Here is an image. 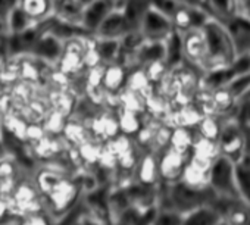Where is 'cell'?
<instances>
[{
    "instance_id": "1",
    "label": "cell",
    "mask_w": 250,
    "mask_h": 225,
    "mask_svg": "<svg viewBox=\"0 0 250 225\" xmlns=\"http://www.w3.org/2000/svg\"><path fill=\"white\" fill-rule=\"evenodd\" d=\"M206 41V62L208 71L227 68L235 58V49L227 24L209 17L200 27Z\"/></svg>"
},
{
    "instance_id": "2",
    "label": "cell",
    "mask_w": 250,
    "mask_h": 225,
    "mask_svg": "<svg viewBox=\"0 0 250 225\" xmlns=\"http://www.w3.org/2000/svg\"><path fill=\"white\" fill-rule=\"evenodd\" d=\"M235 166L237 162L225 155H218L213 159L209 169V187L219 199L243 202L237 185Z\"/></svg>"
},
{
    "instance_id": "3",
    "label": "cell",
    "mask_w": 250,
    "mask_h": 225,
    "mask_svg": "<svg viewBox=\"0 0 250 225\" xmlns=\"http://www.w3.org/2000/svg\"><path fill=\"white\" fill-rule=\"evenodd\" d=\"M80 193L81 185L71 175L65 177L47 196H44L46 212L53 218V221L63 218L77 205Z\"/></svg>"
},
{
    "instance_id": "4",
    "label": "cell",
    "mask_w": 250,
    "mask_h": 225,
    "mask_svg": "<svg viewBox=\"0 0 250 225\" xmlns=\"http://www.w3.org/2000/svg\"><path fill=\"white\" fill-rule=\"evenodd\" d=\"M9 199L12 205V212L18 218L46 210L44 197L31 177H21Z\"/></svg>"
},
{
    "instance_id": "5",
    "label": "cell",
    "mask_w": 250,
    "mask_h": 225,
    "mask_svg": "<svg viewBox=\"0 0 250 225\" xmlns=\"http://www.w3.org/2000/svg\"><path fill=\"white\" fill-rule=\"evenodd\" d=\"M246 128L237 121L225 123L221 128V134L218 139V146L221 155L231 158L232 161L238 162L244 155L250 153L247 147V136Z\"/></svg>"
},
{
    "instance_id": "6",
    "label": "cell",
    "mask_w": 250,
    "mask_h": 225,
    "mask_svg": "<svg viewBox=\"0 0 250 225\" xmlns=\"http://www.w3.org/2000/svg\"><path fill=\"white\" fill-rule=\"evenodd\" d=\"M87 47V40L80 37H72L63 41L61 56L58 58L55 66L71 78L81 74L85 69L84 52Z\"/></svg>"
},
{
    "instance_id": "7",
    "label": "cell",
    "mask_w": 250,
    "mask_h": 225,
    "mask_svg": "<svg viewBox=\"0 0 250 225\" xmlns=\"http://www.w3.org/2000/svg\"><path fill=\"white\" fill-rule=\"evenodd\" d=\"M139 30L147 40H167L175 30V27L169 15L153 6H149Z\"/></svg>"
},
{
    "instance_id": "8",
    "label": "cell",
    "mask_w": 250,
    "mask_h": 225,
    "mask_svg": "<svg viewBox=\"0 0 250 225\" xmlns=\"http://www.w3.org/2000/svg\"><path fill=\"white\" fill-rule=\"evenodd\" d=\"M28 147H30V155L36 161L49 164V162H53L55 159L66 155L69 144L65 142V139L62 136L46 134L42 140H39L33 144H28Z\"/></svg>"
},
{
    "instance_id": "9",
    "label": "cell",
    "mask_w": 250,
    "mask_h": 225,
    "mask_svg": "<svg viewBox=\"0 0 250 225\" xmlns=\"http://www.w3.org/2000/svg\"><path fill=\"white\" fill-rule=\"evenodd\" d=\"M188 159L187 155L168 147L161 153V158L158 159V168H159V177L164 183H175L180 181L184 172V168L187 165Z\"/></svg>"
},
{
    "instance_id": "10",
    "label": "cell",
    "mask_w": 250,
    "mask_h": 225,
    "mask_svg": "<svg viewBox=\"0 0 250 225\" xmlns=\"http://www.w3.org/2000/svg\"><path fill=\"white\" fill-rule=\"evenodd\" d=\"M183 53L184 59L194 65L205 68L206 62V41L200 27H193L183 34Z\"/></svg>"
},
{
    "instance_id": "11",
    "label": "cell",
    "mask_w": 250,
    "mask_h": 225,
    "mask_svg": "<svg viewBox=\"0 0 250 225\" xmlns=\"http://www.w3.org/2000/svg\"><path fill=\"white\" fill-rule=\"evenodd\" d=\"M113 9H116L115 0H88L87 3H84L83 8L81 25L87 31L96 33L100 24Z\"/></svg>"
},
{
    "instance_id": "12",
    "label": "cell",
    "mask_w": 250,
    "mask_h": 225,
    "mask_svg": "<svg viewBox=\"0 0 250 225\" xmlns=\"http://www.w3.org/2000/svg\"><path fill=\"white\" fill-rule=\"evenodd\" d=\"M68 171L61 168V166H56V165H52L50 162L49 164H43L40 165L36 172L31 175V178L34 180L37 188L40 190V193L44 196H47L65 177H68Z\"/></svg>"
},
{
    "instance_id": "13",
    "label": "cell",
    "mask_w": 250,
    "mask_h": 225,
    "mask_svg": "<svg viewBox=\"0 0 250 225\" xmlns=\"http://www.w3.org/2000/svg\"><path fill=\"white\" fill-rule=\"evenodd\" d=\"M91 136L99 140V142H107L115 139L119 131V123L118 117L109 115V114H102V115H94L88 123H87Z\"/></svg>"
},
{
    "instance_id": "14",
    "label": "cell",
    "mask_w": 250,
    "mask_h": 225,
    "mask_svg": "<svg viewBox=\"0 0 250 225\" xmlns=\"http://www.w3.org/2000/svg\"><path fill=\"white\" fill-rule=\"evenodd\" d=\"M130 25L125 20L122 9H113L106 20L100 24L97 31L94 33L97 39H121L124 34L130 31Z\"/></svg>"
},
{
    "instance_id": "15",
    "label": "cell",
    "mask_w": 250,
    "mask_h": 225,
    "mask_svg": "<svg viewBox=\"0 0 250 225\" xmlns=\"http://www.w3.org/2000/svg\"><path fill=\"white\" fill-rule=\"evenodd\" d=\"M47 100L50 103V107L63 114L66 118H71L78 106V99L69 88H55L49 87L46 90Z\"/></svg>"
},
{
    "instance_id": "16",
    "label": "cell",
    "mask_w": 250,
    "mask_h": 225,
    "mask_svg": "<svg viewBox=\"0 0 250 225\" xmlns=\"http://www.w3.org/2000/svg\"><path fill=\"white\" fill-rule=\"evenodd\" d=\"M167 40H147L142 43V46L133 53L134 61L142 66H146L152 62H165L167 61Z\"/></svg>"
},
{
    "instance_id": "17",
    "label": "cell",
    "mask_w": 250,
    "mask_h": 225,
    "mask_svg": "<svg viewBox=\"0 0 250 225\" xmlns=\"http://www.w3.org/2000/svg\"><path fill=\"white\" fill-rule=\"evenodd\" d=\"M18 9L28 21L39 22L55 12V0H18Z\"/></svg>"
},
{
    "instance_id": "18",
    "label": "cell",
    "mask_w": 250,
    "mask_h": 225,
    "mask_svg": "<svg viewBox=\"0 0 250 225\" xmlns=\"http://www.w3.org/2000/svg\"><path fill=\"white\" fill-rule=\"evenodd\" d=\"M47 72H44L43 65L39 59L33 56H20V81H25L36 87H43V81Z\"/></svg>"
},
{
    "instance_id": "19",
    "label": "cell",
    "mask_w": 250,
    "mask_h": 225,
    "mask_svg": "<svg viewBox=\"0 0 250 225\" xmlns=\"http://www.w3.org/2000/svg\"><path fill=\"white\" fill-rule=\"evenodd\" d=\"M221 219L222 215L213 205H205L183 213L181 225H216Z\"/></svg>"
},
{
    "instance_id": "20",
    "label": "cell",
    "mask_w": 250,
    "mask_h": 225,
    "mask_svg": "<svg viewBox=\"0 0 250 225\" xmlns=\"http://www.w3.org/2000/svg\"><path fill=\"white\" fill-rule=\"evenodd\" d=\"M28 121L24 115H21L20 112H14L0 120V128L3 130V133L9 134L14 140L25 144L27 143V128H28Z\"/></svg>"
},
{
    "instance_id": "21",
    "label": "cell",
    "mask_w": 250,
    "mask_h": 225,
    "mask_svg": "<svg viewBox=\"0 0 250 225\" xmlns=\"http://www.w3.org/2000/svg\"><path fill=\"white\" fill-rule=\"evenodd\" d=\"M62 137L69 144V147H78L80 144H83L84 142H87L93 136L90 133V128H88L87 123H84L80 118L71 117L68 120L66 125H65Z\"/></svg>"
},
{
    "instance_id": "22",
    "label": "cell",
    "mask_w": 250,
    "mask_h": 225,
    "mask_svg": "<svg viewBox=\"0 0 250 225\" xmlns=\"http://www.w3.org/2000/svg\"><path fill=\"white\" fill-rule=\"evenodd\" d=\"M127 72L125 68L115 62V63H107L104 65V75H103V88L109 94H118L124 84L127 82Z\"/></svg>"
},
{
    "instance_id": "23",
    "label": "cell",
    "mask_w": 250,
    "mask_h": 225,
    "mask_svg": "<svg viewBox=\"0 0 250 225\" xmlns=\"http://www.w3.org/2000/svg\"><path fill=\"white\" fill-rule=\"evenodd\" d=\"M137 172V181L143 185H155L158 183L159 177V168H158V159L153 153H147L143 158H140L139 165L136 168Z\"/></svg>"
},
{
    "instance_id": "24",
    "label": "cell",
    "mask_w": 250,
    "mask_h": 225,
    "mask_svg": "<svg viewBox=\"0 0 250 225\" xmlns=\"http://www.w3.org/2000/svg\"><path fill=\"white\" fill-rule=\"evenodd\" d=\"M209 11V17L229 22L237 15V0H202Z\"/></svg>"
},
{
    "instance_id": "25",
    "label": "cell",
    "mask_w": 250,
    "mask_h": 225,
    "mask_svg": "<svg viewBox=\"0 0 250 225\" xmlns=\"http://www.w3.org/2000/svg\"><path fill=\"white\" fill-rule=\"evenodd\" d=\"M203 117H205V114L202 112V109L194 107L191 104H186V106H180L178 110H174L169 118L175 127L191 128V127L199 125V123L202 121Z\"/></svg>"
},
{
    "instance_id": "26",
    "label": "cell",
    "mask_w": 250,
    "mask_h": 225,
    "mask_svg": "<svg viewBox=\"0 0 250 225\" xmlns=\"http://www.w3.org/2000/svg\"><path fill=\"white\" fill-rule=\"evenodd\" d=\"M181 181L194 188H208L209 187V171H206L188 161L184 168Z\"/></svg>"
},
{
    "instance_id": "27",
    "label": "cell",
    "mask_w": 250,
    "mask_h": 225,
    "mask_svg": "<svg viewBox=\"0 0 250 225\" xmlns=\"http://www.w3.org/2000/svg\"><path fill=\"white\" fill-rule=\"evenodd\" d=\"M118 123H119L121 134L130 136V137L137 136V133L143 128L137 112L124 109V107H121L119 112H118Z\"/></svg>"
},
{
    "instance_id": "28",
    "label": "cell",
    "mask_w": 250,
    "mask_h": 225,
    "mask_svg": "<svg viewBox=\"0 0 250 225\" xmlns=\"http://www.w3.org/2000/svg\"><path fill=\"white\" fill-rule=\"evenodd\" d=\"M96 46L104 65L118 62L121 52H124L121 39H97Z\"/></svg>"
},
{
    "instance_id": "29",
    "label": "cell",
    "mask_w": 250,
    "mask_h": 225,
    "mask_svg": "<svg viewBox=\"0 0 250 225\" xmlns=\"http://www.w3.org/2000/svg\"><path fill=\"white\" fill-rule=\"evenodd\" d=\"M127 88L128 90H133L136 93H140L145 99L147 96H150L153 93L152 90V81L149 80L147 74H146V69L142 66V68H137L136 71H133L128 77H127Z\"/></svg>"
},
{
    "instance_id": "30",
    "label": "cell",
    "mask_w": 250,
    "mask_h": 225,
    "mask_svg": "<svg viewBox=\"0 0 250 225\" xmlns=\"http://www.w3.org/2000/svg\"><path fill=\"white\" fill-rule=\"evenodd\" d=\"M212 100L216 109V115L218 114H225V112H229L238 102L235 100V97L232 96V93L225 87H215L212 90Z\"/></svg>"
},
{
    "instance_id": "31",
    "label": "cell",
    "mask_w": 250,
    "mask_h": 225,
    "mask_svg": "<svg viewBox=\"0 0 250 225\" xmlns=\"http://www.w3.org/2000/svg\"><path fill=\"white\" fill-rule=\"evenodd\" d=\"M193 143H194V139H193L188 128H186V127H174L169 147H172V149H175V150H178V152H181L184 155H188V152H191Z\"/></svg>"
},
{
    "instance_id": "32",
    "label": "cell",
    "mask_w": 250,
    "mask_h": 225,
    "mask_svg": "<svg viewBox=\"0 0 250 225\" xmlns=\"http://www.w3.org/2000/svg\"><path fill=\"white\" fill-rule=\"evenodd\" d=\"M77 149L80 153V159L84 165H97L103 146L100 144L99 140L91 137L87 142H84L83 144H80Z\"/></svg>"
},
{
    "instance_id": "33",
    "label": "cell",
    "mask_w": 250,
    "mask_h": 225,
    "mask_svg": "<svg viewBox=\"0 0 250 225\" xmlns=\"http://www.w3.org/2000/svg\"><path fill=\"white\" fill-rule=\"evenodd\" d=\"M68 120L69 118H66L63 114H61V112H58L55 109H50V112L46 115V118L43 120L42 124H43L47 134H50V136H62Z\"/></svg>"
},
{
    "instance_id": "34",
    "label": "cell",
    "mask_w": 250,
    "mask_h": 225,
    "mask_svg": "<svg viewBox=\"0 0 250 225\" xmlns=\"http://www.w3.org/2000/svg\"><path fill=\"white\" fill-rule=\"evenodd\" d=\"M20 81V56H11L6 59L3 72L0 75V87L9 88Z\"/></svg>"
},
{
    "instance_id": "35",
    "label": "cell",
    "mask_w": 250,
    "mask_h": 225,
    "mask_svg": "<svg viewBox=\"0 0 250 225\" xmlns=\"http://www.w3.org/2000/svg\"><path fill=\"white\" fill-rule=\"evenodd\" d=\"M172 21H174V27L175 30H183V31H187L194 25V14H193V9H190L187 5H180L178 9L174 12L172 15Z\"/></svg>"
},
{
    "instance_id": "36",
    "label": "cell",
    "mask_w": 250,
    "mask_h": 225,
    "mask_svg": "<svg viewBox=\"0 0 250 225\" xmlns=\"http://www.w3.org/2000/svg\"><path fill=\"white\" fill-rule=\"evenodd\" d=\"M197 127H199V133H200L202 137L218 142L222 125L219 124V121L216 120L215 115H205Z\"/></svg>"
},
{
    "instance_id": "37",
    "label": "cell",
    "mask_w": 250,
    "mask_h": 225,
    "mask_svg": "<svg viewBox=\"0 0 250 225\" xmlns=\"http://www.w3.org/2000/svg\"><path fill=\"white\" fill-rule=\"evenodd\" d=\"M191 153H199V155H203V156H208V158H212V159H215L218 155H221L218 142L202 137V136L194 139Z\"/></svg>"
},
{
    "instance_id": "38",
    "label": "cell",
    "mask_w": 250,
    "mask_h": 225,
    "mask_svg": "<svg viewBox=\"0 0 250 225\" xmlns=\"http://www.w3.org/2000/svg\"><path fill=\"white\" fill-rule=\"evenodd\" d=\"M20 177H21V168L18 161L9 155L0 156V181L9 178H20Z\"/></svg>"
},
{
    "instance_id": "39",
    "label": "cell",
    "mask_w": 250,
    "mask_h": 225,
    "mask_svg": "<svg viewBox=\"0 0 250 225\" xmlns=\"http://www.w3.org/2000/svg\"><path fill=\"white\" fill-rule=\"evenodd\" d=\"M225 87L232 93V96L235 97V100L240 102L250 91V74H246V75H240V77L232 78L231 81H228L225 84Z\"/></svg>"
},
{
    "instance_id": "40",
    "label": "cell",
    "mask_w": 250,
    "mask_h": 225,
    "mask_svg": "<svg viewBox=\"0 0 250 225\" xmlns=\"http://www.w3.org/2000/svg\"><path fill=\"white\" fill-rule=\"evenodd\" d=\"M183 213L171 209H158L153 215L150 225H181Z\"/></svg>"
},
{
    "instance_id": "41",
    "label": "cell",
    "mask_w": 250,
    "mask_h": 225,
    "mask_svg": "<svg viewBox=\"0 0 250 225\" xmlns=\"http://www.w3.org/2000/svg\"><path fill=\"white\" fill-rule=\"evenodd\" d=\"M14 112H20L15 97L12 96L9 88L0 87V120L9 114H14Z\"/></svg>"
},
{
    "instance_id": "42",
    "label": "cell",
    "mask_w": 250,
    "mask_h": 225,
    "mask_svg": "<svg viewBox=\"0 0 250 225\" xmlns=\"http://www.w3.org/2000/svg\"><path fill=\"white\" fill-rule=\"evenodd\" d=\"M171 136H172V130L168 125H159V127H156L155 137H153V143H152V147L150 149L153 152H164L165 149L169 147Z\"/></svg>"
},
{
    "instance_id": "43",
    "label": "cell",
    "mask_w": 250,
    "mask_h": 225,
    "mask_svg": "<svg viewBox=\"0 0 250 225\" xmlns=\"http://www.w3.org/2000/svg\"><path fill=\"white\" fill-rule=\"evenodd\" d=\"M110 152H113L116 156H121L122 153H125L127 150L133 149V140L130 136H125V134H118L115 139L107 140L104 144Z\"/></svg>"
},
{
    "instance_id": "44",
    "label": "cell",
    "mask_w": 250,
    "mask_h": 225,
    "mask_svg": "<svg viewBox=\"0 0 250 225\" xmlns=\"http://www.w3.org/2000/svg\"><path fill=\"white\" fill-rule=\"evenodd\" d=\"M18 221L20 218L15 216L12 212L11 199L0 196V225H17Z\"/></svg>"
},
{
    "instance_id": "45",
    "label": "cell",
    "mask_w": 250,
    "mask_h": 225,
    "mask_svg": "<svg viewBox=\"0 0 250 225\" xmlns=\"http://www.w3.org/2000/svg\"><path fill=\"white\" fill-rule=\"evenodd\" d=\"M17 225H55V221L44 210V212H37V213H30V215L21 216Z\"/></svg>"
},
{
    "instance_id": "46",
    "label": "cell",
    "mask_w": 250,
    "mask_h": 225,
    "mask_svg": "<svg viewBox=\"0 0 250 225\" xmlns=\"http://www.w3.org/2000/svg\"><path fill=\"white\" fill-rule=\"evenodd\" d=\"M103 75H104V65H97L87 69L84 78V88L87 87H103Z\"/></svg>"
},
{
    "instance_id": "47",
    "label": "cell",
    "mask_w": 250,
    "mask_h": 225,
    "mask_svg": "<svg viewBox=\"0 0 250 225\" xmlns=\"http://www.w3.org/2000/svg\"><path fill=\"white\" fill-rule=\"evenodd\" d=\"M143 68L146 69V74H147V77H149V80L152 82H161L164 80V77L169 72L167 63L162 62V61L152 62V63H149V65H146Z\"/></svg>"
},
{
    "instance_id": "48",
    "label": "cell",
    "mask_w": 250,
    "mask_h": 225,
    "mask_svg": "<svg viewBox=\"0 0 250 225\" xmlns=\"http://www.w3.org/2000/svg\"><path fill=\"white\" fill-rule=\"evenodd\" d=\"M139 155L136 152V149H130L125 153H122L121 156H118V168H121L122 171H133L137 168L139 165Z\"/></svg>"
},
{
    "instance_id": "49",
    "label": "cell",
    "mask_w": 250,
    "mask_h": 225,
    "mask_svg": "<svg viewBox=\"0 0 250 225\" xmlns=\"http://www.w3.org/2000/svg\"><path fill=\"white\" fill-rule=\"evenodd\" d=\"M46 130L43 127L42 123H30L28 124V128H27V146L28 144H33L39 140H42L44 136H46Z\"/></svg>"
},
{
    "instance_id": "50",
    "label": "cell",
    "mask_w": 250,
    "mask_h": 225,
    "mask_svg": "<svg viewBox=\"0 0 250 225\" xmlns=\"http://www.w3.org/2000/svg\"><path fill=\"white\" fill-rule=\"evenodd\" d=\"M80 225H107V224L104 221H102L100 218L94 216V215H88V216L81 218Z\"/></svg>"
},
{
    "instance_id": "51",
    "label": "cell",
    "mask_w": 250,
    "mask_h": 225,
    "mask_svg": "<svg viewBox=\"0 0 250 225\" xmlns=\"http://www.w3.org/2000/svg\"><path fill=\"white\" fill-rule=\"evenodd\" d=\"M6 59H8V56H5L3 53H0V75H2V72H3V68H5Z\"/></svg>"
},
{
    "instance_id": "52",
    "label": "cell",
    "mask_w": 250,
    "mask_h": 225,
    "mask_svg": "<svg viewBox=\"0 0 250 225\" xmlns=\"http://www.w3.org/2000/svg\"><path fill=\"white\" fill-rule=\"evenodd\" d=\"M216 225H231V224H229V222H227V221H225V219L222 218V219H221V221H219V222H218Z\"/></svg>"
},
{
    "instance_id": "53",
    "label": "cell",
    "mask_w": 250,
    "mask_h": 225,
    "mask_svg": "<svg viewBox=\"0 0 250 225\" xmlns=\"http://www.w3.org/2000/svg\"><path fill=\"white\" fill-rule=\"evenodd\" d=\"M249 17H250V14H249Z\"/></svg>"
}]
</instances>
